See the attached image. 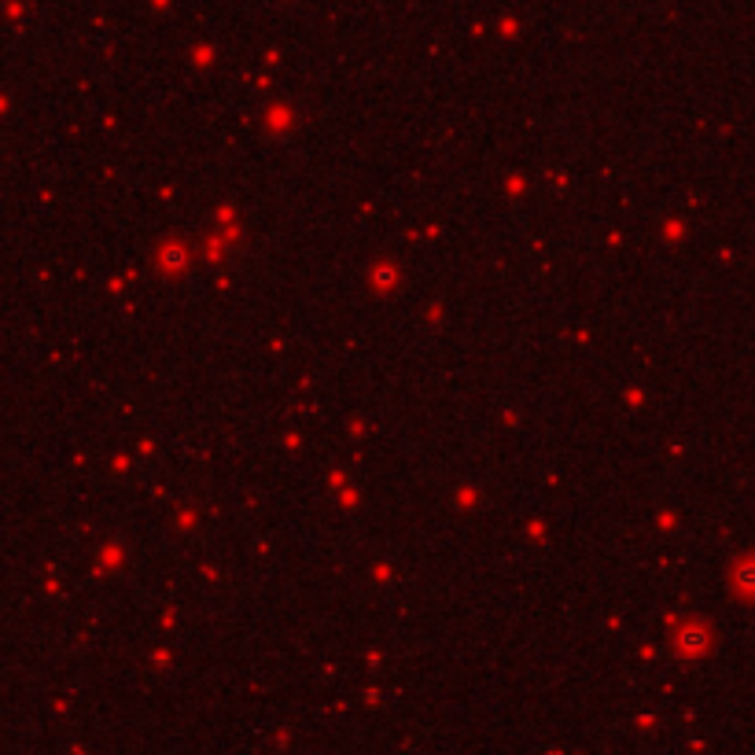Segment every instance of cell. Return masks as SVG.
I'll list each match as a JSON object with an SVG mask.
<instances>
[{"label":"cell","mask_w":755,"mask_h":755,"mask_svg":"<svg viewBox=\"0 0 755 755\" xmlns=\"http://www.w3.org/2000/svg\"><path fill=\"white\" fill-rule=\"evenodd\" d=\"M704 645H707V634H704L700 627H685V630L678 634V649H682V652H700Z\"/></svg>","instance_id":"6da1fadb"},{"label":"cell","mask_w":755,"mask_h":755,"mask_svg":"<svg viewBox=\"0 0 755 755\" xmlns=\"http://www.w3.org/2000/svg\"><path fill=\"white\" fill-rule=\"evenodd\" d=\"M733 582H737V586H744V590H755V564H751V560L733 571Z\"/></svg>","instance_id":"7a4b0ae2"}]
</instances>
